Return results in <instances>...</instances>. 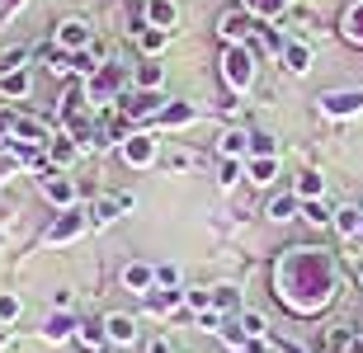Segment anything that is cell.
<instances>
[{"label":"cell","mask_w":363,"mask_h":353,"mask_svg":"<svg viewBox=\"0 0 363 353\" xmlns=\"http://www.w3.org/2000/svg\"><path fill=\"white\" fill-rule=\"evenodd\" d=\"M335 292V269L325 250H288V259L279 264V297L293 311H316Z\"/></svg>","instance_id":"obj_1"},{"label":"cell","mask_w":363,"mask_h":353,"mask_svg":"<svg viewBox=\"0 0 363 353\" xmlns=\"http://www.w3.org/2000/svg\"><path fill=\"white\" fill-rule=\"evenodd\" d=\"M222 81H227L236 95H245V90L255 85V47H250V42H231L227 52H222Z\"/></svg>","instance_id":"obj_2"},{"label":"cell","mask_w":363,"mask_h":353,"mask_svg":"<svg viewBox=\"0 0 363 353\" xmlns=\"http://www.w3.org/2000/svg\"><path fill=\"white\" fill-rule=\"evenodd\" d=\"M217 33H222V42L231 47V42H250L259 28H255V14L250 10H227L222 19H217Z\"/></svg>","instance_id":"obj_3"},{"label":"cell","mask_w":363,"mask_h":353,"mask_svg":"<svg viewBox=\"0 0 363 353\" xmlns=\"http://www.w3.org/2000/svg\"><path fill=\"white\" fill-rule=\"evenodd\" d=\"M52 42L62 47V52H85L94 42V33H90V24L85 19H62L57 24V33H52Z\"/></svg>","instance_id":"obj_4"},{"label":"cell","mask_w":363,"mask_h":353,"mask_svg":"<svg viewBox=\"0 0 363 353\" xmlns=\"http://www.w3.org/2000/svg\"><path fill=\"white\" fill-rule=\"evenodd\" d=\"M85 226H90V212H76V207H67V212H62V217L48 226V236H43V241H48V245H67V241H76Z\"/></svg>","instance_id":"obj_5"},{"label":"cell","mask_w":363,"mask_h":353,"mask_svg":"<svg viewBox=\"0 0 363 353\" xmlns=\"http://www.w3.org/2000/svg\"><path fill=\"white\" fill-rule=\"evenodd\" d=\"M38 189H43V198H48V203H57V207H76V184H71L67 175H57V170H48V175L38 179Z\"/></svg>","instance_id":"obj_6"},{"label":"cell","mask_w":363,"mask_h":353,"mask_svg":"<svg viewBox=\"0 0 363 353\" xmlns=\"http://www.w3.org/2000/svg\"><path fill=\"white\" fill-rule=\"evenodd\" d=\"M123 161L128 165H151L156 161V141H151L147 132H133L128 141H123Z\"/></svg>","instance_id":"obj_7"},{"label":"cell","mask_w":363,"mask_h":353,"mask_svg":"<svg viewBox=\"0 0 363 353\" xmlns=\"http://www.w3.org/2000/svg\"><path fill=\"white\" fill-rule=\"evenodd\" d=\"M363 109V90H350V95H325L321 99V113H330V118H350V113Z\"/></svg>","instance_id":"obj_8"},{"label":"cell","mask_w":363,"mask_h":353,"mask_svg":"<svg viewBox=\"0 0 363 353\" xmlns=\"http://www.w3.org/2000/svg\"><path fill=\"white\" fill-rule=\"evenodd\" d=\"M217 151H222L227 161H245V156H250V132H241V127H227V132L217 137Z\"/></svg>","instance_id":"obj_9"},{"label":"cell","mask_w":363,"mask_h":353,"mask_svg":"<svg viewBox=\"0 0 363 353\" xmlns=\"http://www.w3.org/2000/svg\"><path fill=\"white\" fill-rule=\"evenodd\" d=\"M142 301H147V311H151V316H170L179 301H184V292H179V287H151Z\"/></svg>","instance_id":"obj_10"},{"label":"cell","mask_w":363,"mask_h":353,"mask_svg":"<svg viewBox=\"0 0 363 353\" xmlns=\"http://www.w3.org/2000/svg\"><path fill=\"white\" fill-rule=\"evenodd\" d=\"M104 340L108 344H137V320L133 316H104Z\"/></svg>","instance_id":"obj_11"},{"label":"cell","mask_w":363,"mask_h":353,"mask_svg":"<svg viewBox=\"0 0 363 353\" xmlns=\"http://www.w3.org/2000/svg\"><path fill=\"white\" fill-rule=\"evenodd\" d=\"M123 287L147 297L151 287H156V269H151V264H128V269H123Z\"/></svg>","instance_id":"obj_12"},{"label":"cell","mask_w":363,"mask_h":353,"mask_svg":"<svg viewBox=\"0 0 363 353\" xmlns=\"http://www.w3.org/2000/svg\"><path fill=\"white\" fill-rule=\"evenodd\" d=\"M151 28H175V19H179V5L175 0H147V14H142Z\"/></svg>","instance_id":"obj_13"},{"label":"cell","mask_w":363,"mask_h":353,"mask_svg":"<svg viewBox=\"0 0 363 353\" xmlns=\"http://www.w3.org/2000/svg\"><path fill=\"white\" fill-rule=\"evenodd\" d=\"M137 42H142V52H147V57H156V52H165L170 28H151L147 19H142V24H137Z\"/></svg>","instance_id":"obj_14"},{"label":"cell","mask_w":363,"mask_h":353,"mask_svg":"<svg viewBox=\"0 0 363 353\" xmlns=\"http://www.w3.org/2000/svg\"><path fill=\"white\" fill-rule=\"evenodd\" d=\"M245 175H250V184H274L279 156H250V161H245Z\"/></svg>","instance_id":"obj_15"},{"label":"cell","mask_w":363,"mask_h":353,"mask_svg":"<svg viewBox=\"0 0 363 353\" xmlns=\"http://www.w3.org/2000/svg\"><path fill=\"white\" fill-rule=\"evenodd\" d=\"M28 90H33L28 71H0V95H5V99H24Z\"/></svg>","instance_id":"obj_16"},{"label":"cell","mask_w":363,"mask_h":353,"mask_svg":"<svg viewBox=\"0 0 363 353\" xmlns=\"http://www.w3.org/2000/svg\"><path fill=\"white\" fill-rule=\"evenodd\" d=\"M76 156H81V141H76V137H52V141H48V161L52 165H71Z\"/></svg>","instance_id":"obj_17"},{"label":"cell","mask_w":363,"mask_h":353,"mask_svg":"<svg viewBox=\"0 0 363 353\" xmlns=\"http://www.w3.org/2000/svg\"><path fill=\"white\" fill-rule=\"evenodd\" d=\"M71 335H76V320H71L67 311L48 316V325H43V340H48V344H62V340H71Z\"/></svg>","instance_id":"obj_18"},{"label":"cell","mask_w":363,"mask_h":353,"mask_svg":"<svg viewBox=\"0 0 363 353\" xmlns=\"http://www.w3.org/2000/svg\"><path fill=\"white\" fill-rule=\"evenodd\" d=\"M194 118H199V109H194V104H170V109L156 113V122H161V127H189Z\"/></svg>","instance_id":"obj_19"},{"label":"cell","mask_w":363,"mask_h":353,"mask_svg":"<svg viewBox=\"0 0 363 353\" xmlns=\"http://www.w3.org/2000/svg\"><path fill=\"white\" fill-rule=\"evenodd\" d=\"M283 66L293 71V76H302V71L311 66V47L307 42H288V47H283Z\"/></svg>","instance_id":"obj_20"},{"label":"cell","mask_w":363,"mask_h":353,"mask_svg":"<svg viewBox=\"0 0 363 353\" xmlns=\"http://www.w3.org/2000/svg\"><path fill=\"white\" fill-rule=\"evenodd\" d=\"M293 212H302V198H297V193H279V198H269V217L274 221H293Z\"/></svg>","instance_id":"obj_21"},{"label":"cell","mask_w":363,"mask_h":353,"mask_svg":"<svg viewBox=\"0 0 363 353\" xmlns=\"http://www.w3.org/2000/svg\"><path fill=\"white\" fill-rule=\"evenodd\" d=\"M213 311H222V316H231V311H241V292L231 283H222V287H213Z\"/></svg>","instance_id":"obj_22"},{"label":"cell","mask_w":363,"mask_h":353,"mask_svg":"<svg viewBox=\"0 0 363 353\" xmlns=\"http://www.w3.org/2000/svg\"><path fill=\"white\" fill-rule=\"evenodd\" d=\"M297 198H302V203H311V198H321V193H325V179L321 175H316V170H307V175H297Z\"/></svg>","instance_id":"obj_23"},{"label":"cell","mask_w":363,"mask_h":353,"mask_svg":"<svg viewBox=\"0 0 363 353\" xmlns=\"http://www.w3.org/2000/svg\"><path fill=\"white\" fill-rule=\"evenodd\" d=\"M118 212H123L118 198H99V203L90 207V221H94V226H113V221H118Z\"/></svg>","instance_id":"obj_24"},{"label":"cell","mask_w":363,"mask_h":353,"mask_svg":"<svg viewBox=\"0 0 363 353\" xmlns=\"http://www.w3.org/2000/svg\"><path fill=\"white\" fill-rule=\"evenodd\" d=\"M335 231L354 241V236L363 231V212H359V207H340V212H335Z\"/></svg>","instance_id":"obj_25"},{"label":"cell","mask_w":363,"mask_h":353,"mask_svg":"<svg viewBox=\"0 0 363 353\" xmlns=\"http://www.w3.org/2000/svg\"><path fill=\"white\" fill-rule=\"evenodd\" d=\"M236 325L245 330V340H264V335H269V325H264V316H259V311H241Z\"/></svg>","instance_id":"obj_26"},{"label":"cell","mask_w":363,"mask_h":353,"mask_svg":"<svg viewBox=\"0 0 363 353\" xmlns=\"http://www.w3.org/2000/svg\"><path fill=\"white\" fill-rule=\"evenodd\" d=\"M283 5H288V0H245L241 10H250L255 19H274V14H283Z\"/></svg>","instance_id":"obj_27"},{"label":"cell","mask_w":363,"mask_h":353,"mask_svg":"<svg viewBox=\"0 0 363 353\" xmlns=\"http://www.w3.org/2000/svg\"><path fill=\"white\" fill-rule=\"evenodd\" d=\"M345 38H350V42H359V47H363V0L354 5L350 14H345Z\"/></svg>","instance_id":"obj_28"},{"label":"cell","mask_w":363,"mask_h":353,"mask_svg":"<svg viewBox=\"0 0 363 353\" xmlns=\"http://www.w3.org/2000/svg\"><path fill=\"white\" fill-rule=\"evenodd\" d=\"M302 217H307L311 226H325V221H335V212H330L321 198H311V203H302Z\"/></svg>","instance_id":"obj_29"},{"label":"cell","mask_w":363,"mask_h":353,"mask_svg":"<svg viewBox=\"0 0 363 353\" xmlns=\"http://www.w3.org/2000/svg\"><path fill=\"white\" fill-rule=\"evenodd\" d=\"M76 340H81L85 349H99V344H104V320H99V325H94V320L76 325Z\"/></svg>","instance_id":"obj_30"},{"label":"cell","mask_w":363,"mask_h":353,"mask_svg":"<svg viewBox=\"0 0 363 353\" xmlns=\"http://www.w3.org/2000/svg\"><path fill=\"white\" fill-rule=\"evenodd\" d=\"M161 81H165V71L156 66V62H147V66H137V85H142V90H161Z\"/></svg>","instance_id":"obj_31"},{"label":"cell","mask_w":363,"mask_h":353,"mask_svg":"<svg viewBox=\"0 0 363 353\" xmlns=\"http://www.w3.org/2000/svg\"><path fill=\"white\" fill-rule=\"evenodd\" d=\"M24 62H28V47H5L0 52V71H24Z\"/></svg>","instance_id":"obj_32"},{"label":"cell","mask_w":363,"mask_h":353,"mask_svg":"<svg viewBox=\"0 0 363 353\" xmlns=\"http://www.w3.org/2000/svg\"><path fill=\"white\" fill-rule=\"evenodd\" d=\"M250 156H279L274 137L269 132H250ZM250 156H245V161H250Z\"/></svg>","instance_id":"obj_33"},{"label":"cell","mask_w":363,"mask_h":353,"mask_svg":"<svg viewBox=\"0 0 363 353\" xmlns=\"http://www.w3.org/2000/svg\"><path fill=\"white\" fill-rule=\"evenodd\" d=\"M19 311H24V301L14 297V292H5V297H0V325H10V320H19Z\"/></svg>","instance_id":"obj_34"},{"label":"cell","mask_w":363,"mask_h":353,"mask_svg":"<svg viewBox=\"0 0 363 353\" xmlns=\"http://www.w3.org/2000/svg\"><path fill=\"white\" fill-rule=\"evenodd\" d=\"M245 175V161H227L222 165V175H217V184H222V189H236V179Z\"/></svg>","instance_id":"obj_35"},{"label":"cell","mask_w":363,"mask_h":353,"mask_svg":"<svg viewBox=\"0 0 363 353\" xmlns=\"http://www.w3.org/2000/svg\"><path fill=\"white\" fill-rule=\"evenodd\" d=\"M184 306L189 311H213V292H199L194 287V292H184Z\"/></svg>","instance_id":"obj_36"},{"label":"cell","mask_w":363,"mask_h":353,"mask_svg":"<svg viewBox=\"0 0 363 353\" xmlns=\"http://www.w3.org/2000/svg\"><path fill=\"white\" fill-rule=\"evenodd\" d=\"M156 287H179V269L175 264H156Z\"/></svg>","instance_id":"obj_37"},{"label":"cell","mask_w":363,"mask_h":353,"mask_svg":"<svg viewBox=\"0 0 363 353\" xmlns=\"http://www.w3.org/2000/svg\"><path fill=\"white\" fill-rule=\"evenodd\" d=\"M189 165H194V156H170V161H165V170H189Z\"/></svg>","instance_id":"obj_38"},{"label":"cell","mask_w":363,"mask_h":353,"mask_svg":"<svg viewBox=\"0 0 363 353\" xmlns=\"http://www.w3.org/2000/svg\"><path fill=\"white\" fill-rule=\"evenodd\" d=\"M151 353H170V344H165V340H151Z\"/></svg>","instance_id":"obj_39"},{"label":"cell","mask_w":363,"mask_h":353,"mask_svg":"<svg viewBox=\"0 0 363 353\" xmlns=\"http://www.w3.org/2000/svg\"><path fill=\"white\" fill-rule=\"evenodd\" d=\"M90 353H113V349H108V344H99V349H90Z\"/></svg>","instance_id":"obj_40"},{"label":"cell","mask_w":363,"mask_h":353,"mask_svg":"<svg viewBox=\"0 0 363 353\" xmlns=\"http://www.w3.org/2000/svg\"><path fill=\"white\" fill-rule=\"evenodd\" d=\"M0 10H5V0H0Z\"/></svg>","instance_id":"obj_41"},{"label":"cell","mask_w":363,"mask_h":353,"mask_svg":"<svg viewBox=\"0 0 363 353\" xmlns=\"http://www.w3.org/2000/svg\"><path fill=\"white\" fill-rule=\"evenodd\" d=\"M359 236H363V231H359Z\"/></svg>","instance_id":"obj_42"}]
</instances>
